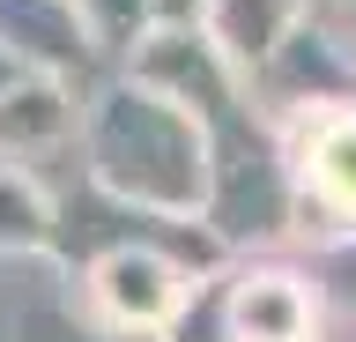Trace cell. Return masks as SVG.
<instances>
[{"instance_id":"6da1fadb","label":"cell","mask_w":356,"mask_h":342,"mask_svg":"<svg viewBox=\"0 0 356 342\" xmlns=\"http://www.w3.org/2000/svg\"><path fill=\"white\" fill-rule=\"evenodd\" d=\"M89 186L111 208L134 216H163V224H200L208 208V134L178 97L104 75L82 97V127H74Z\"/></svg>"},{"instance_id":"7a4b0ae2","label":"cell","mask_w":356,"mask_h":342,"mask_svg":"<svg viewBox=\"0 0 356 342\" xmlns=\"http://www.w3.org/2000/svg\"><path fill=\"white\" fill-rule=\"evenodd\" d=\"M193 283L200 275L178 253L141 246V238L89 253V305H97V327L119 335V342H149V335L171 342V327L193 305Z\"/></svg>"},{"instance_id":"3957f363","label":"cell","mask_w":356,"mask_h":342,"mask_svg":"<svg viewBox=\"0 0 356 342\" xmlns=\"http://www.w3.org/2000/svg\"><path fill=\"white\" fill-rule=\"evenodd\" d=\"M216 327L222 342H312L319 335V297L282 261L216 268Z\"/></svg>"},{"instance_id":"277c9868","label":"cell","mask_w":356,"mask_h":342,"mask_svg":"<svg viewBox=\"0 0 356 342\" xmlns=\"http://www.w3.org/2000/svg\"><path fill=\"white\" fill-rule=\"evenodd\" d=\"M245 97H260L267 127H275V119H297V127H305V119H319V112H349L356 104V68L319 30H305V15H297V30L267 52V68L245 82Z\"/></svg>"},{"instance_id":"5b68a950","label":"cell","mask_w":356,"mask_h":342,"mask_svg":"<svg viewBox=\"0 0 356 342\" xmlns=\"http://www.w3.org/2000/svg\"><path fill=\"white\" fill-rule=\"evenodd\" d=\"M282 157H289L297 224L319 216L334 238H349V231H356V104H349V112L305 119V127L282 141Z\"/></svg>"},{"instance_id":"8992f818","label":"cell","mask_w":356,"mask_h":342,"mask_svg":"<svg viewBox=\"0 0 356 342\" xmlns=\"http://www.w3.org/2000/svg\"><path fill=\"white\" fill-rule=\"evenodd\" d=\"M0 60L22 75H52V82H89L97 45L82 38L74 0H0Z\"/></svg>"},{"instance_id":"52a82bcc","label":"cell","mask_w":356,"mask_h":342,"mask_svg":"<svg viewBox=\"0 0 356 342\" xmlns=\"http://www.w3.org/2000/svg\"><path fill=\"white\" fill-rule=\"evenodd\" d=\"M82 127V97L74 82H52V75H15L8 97H0V164H30L67 149Z\"/></svg>"},{"instance_id":"ba28073f","label":"cell","mask_w":356,"mask_h":342,"mask_svg":"<svg viewBox=\"0 0 356 342\" xmlns=\"http://www.w3.org/2000/svg\"><path fill=\"white\" fill-rule=\"evenodd\" d=\"M297 15H305V0H216V8L200 15V38H208V52H216L238 82H252V75L267 68V52L297 30Z\"/></svg>"},{"instance_id":"9c48e42d","label":"cell","mask_w":356,"mask_h":342,"mask_svg":"<svg viewBox=\"0 0 356 342\" xmlns=\"http://www.w3.org/2000/svg\"><path fill=\"white\" fill-rule=\"evenodd\" d=\"M0 261H60V208L22 164H0Z\"/></svg>"},{"instance_id":"30bf717a","label":"cell","mask_w":356,"mask_h":342,"mask_svg":"<svg viewBox=\"0 0 356 342\" xmlns=\"http://www.w3.org/2000/svg\"><path fill=\"white\" fill-rule=\"evenodd\" d=\"M82 38L97 45V60H134L156 38V8L149 0H74Z\"/></svg>"},{"instance_id":"8fae6325","label":"cell","mask_w":356,"mask_h":342,"mask_svg":"<svg viewBox=\"0 0 356 342\" xmlns=\"http://www.w3.org/2000/svg\"><path fill=\"white\" fill-rule=\"evenodd\" d=\"M297 275L312 283L319 313L334 305V313H349V320H356V231H349V238H327V246L312 253V261H305Z\"/></svg>"},{"instance_id":"7c38bea8","label":"cell","mask_w":356,"mask_h":342,"mask_svg":"<svg viewBox=\"0 0 356 342\" xmlns=\"http://www.w3.org/2000/svg\"><path fill=\"white\" fill-rule=\"evenodd\" d=\"M8 342H119V335H104L97 320H74L60 297H22Z\"/></svg>"},{"instance_id":"4fadbf2b","label":"cell","mask_w":356,"mask_h":342,"mask_svg":"<svg viewBox=\"0 0 356 342\" xmlns=\"http://www.w3.org/2000/svg\"><path fill=\"white\" fill-rule=\"evenodd\" d=\"M305 30H319V38L356 68V0H305Z\"/></svg>"},{"instance_id":"5bb4252c","label":"cell","mask_w":356,"mask_h":342,"mask_svg":"<svg viewBox=\"0 0 356 342\" xmlns=\"http://www.w3.org/2000/svg\"><path fill=\"white\" fill-rule=\"evenodd\" d=\"M149 8H156V30H200V15L216 0H149Z\"/></svg>"},{"instance_id":"9a60e30c","label":"cell","mask_w":356,"mask_h":342,"mask_svg":"<svg viewBox=\"0 0 356 342\" xmlns=\"http://www.w3.org/2000/svg\"><path fill=\"white\" fill-rule=\"evenodd\" d=\"M15 75H22V68H15V60H0V97H8V82H15Z\"/></svg>"}]
</instances>
